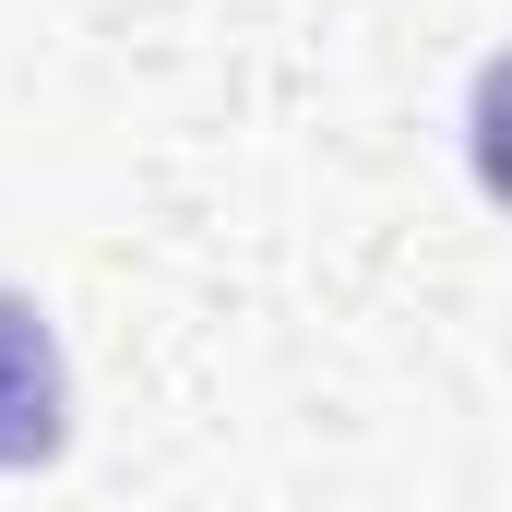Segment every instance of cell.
Returning <instances> with one entry per match:
<instances>
[{
  "label": "cell",
  "instance_id": "1",
  "mask_svg": "<svg viewBox=\"0 0 512 512\" xmlns=\"http://www.w3.org/2000/svg\"><path fill=\"white\" fill-rule=\"evenodd\" d=\"M60 429H72L60 334H48V310H36V298H12V286H0V477L48 465V453H60Z\"/></svg>",
  "mask_w": 512,
  "mask_h": 512
},
{
  "label": "cell",
  "instance_id": "2",
  "mask_svg": "<svg viewBox=\"0 0 512 512\" xmlns=\"http://www.w3.org/2000/svg\"><path fill=\"white\" fill-rule=\"evenodd\" d=\"M465 155H477V191L512 203V48L477 72V108H465Z\"/></svg>",
  "mask_w": 512,
  "mask_h": 512
}]
</instances>
